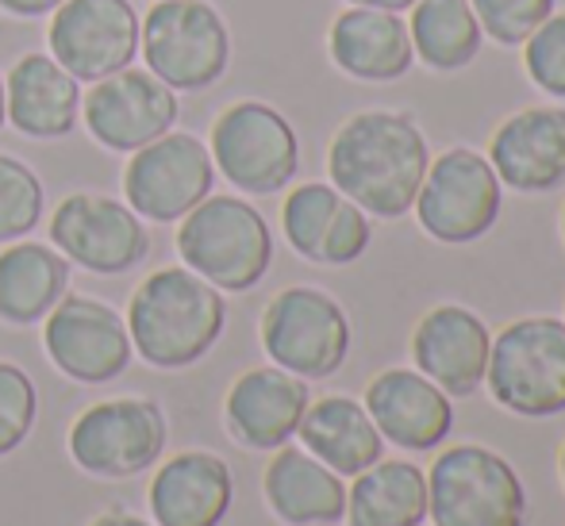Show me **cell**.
I'll list each match as a JSON object with an SVG mask.
<instances>
[{"label":"cell","instance_id":"cell-20","mask_svg":"<svg viewBox=\"0 0 565 526\" xmlns=\"http://www.w3.org/2000/svg\"><path fill=\"white\" fill-rule=\"evenodd\" d=\"M308 385L292 373L277 369V365H262L250 369L231 385L224 400L227 430L238 446L246 450H277L297 434L300 419H305Z\"/></svg>","mask_w":565,"mask_h":526},{"label":"cell","instance_id":"cell-7","mask_svg":"<svg viewBox=\"0 0 565 526\" xmlns=\"http://www.w3.org/2000/svg\"><path fill=\"white\" fill-rule=\"evenodd\" d=\"M262 350L277 369L300 380H323L350 354V319L328 292L292 285L262 312Z\"/></svg>","mask_w":565,"mask_h":526},{"label":"cell","instance_id":"cell-32","mask_svg":"<svg viewBox=\"0 0 565 526\" xmlns=\"http://www.w3.org/2000/svg\"><path fill=\"white\" fill-rule=\"evenodd\" d=\"M39 396L31 377L12 362H0V458L20 450L35 427Z\"/></svg>","mask_w":565,"mask_h":526},{"label":"cell","instance_id":"cell-28","mask_svg":"<svg viewBox=\"0 0 565 526\" xmlns=\"http://www.w3.org/2000/svg\"><path fill=\"white\" fill-rule=\"evenodd\" d=\"M408 35H412V54L424 66L450 74L461 69L481 54V23L473 15L469 0H416L408 8Z\"/></svg>","mask_w":565,"mask_h":526},{"label":"cell","instance_id":"cell-10","mask_svg":"<svg viewBox=\"0 0 565 526\" xmlns=\"http://www.w3.org/2000/svg\"><path fill=\"white\" fill-rule=\"evenodd\" d=\"M500 201H504V185L489 158L469 147H454L427 165L412 208L435 243L466 246L489 235L500 215Z\"/></svg>","mask_w":565,"mask_h":526},{"label":"cell","instance_id":"cell-37","mask_svg":"<svg viewBox=\"0 0 565 526\" xmlns=\"http://www.w3.org/2000/svg\"><path fill=\"white\" fill-rule=\"evenodd\" d=\"M558 465H562V484H565V446H562V461H558Z\"/></svg>","mask_w":565,"mask_h":526},{"label":"cell","instance_id":"cell-15","mask_svg":"<svg viewBox=\"0 0 565 526\" xmlns=\"http://www.w3.org/2000/svg\"><path fill=\"white\" fill-rule=\"evenodd\" d=\"M89 135L108 150L131 154L147 142L162 139L178 124V93L158 82L150 69H119L113 77L93 82L82 100Z\"/></svg>","mask_w":565,"mask_h":526},{"label":"cell","instance_id":"cell-18","mask_svg":"<svg viewBox=\"0 0 565 526\" xmlns=\"http://www.w3.org/2000/svg\"><path fill=\"white\" fill-rule=\"evenodd\" d=\"M365 411L381 438L401 450L424 453L447 442L454 427L450 396L419 369H385L365 385Z\"/></svg>","mask_w":565,"mask_h":526},{"label":"cell","instance_id":"cell-23","mask_svg":"<svg viewBox=\"0 0 565 526\" xmlns=\"http://www.w3.org/2000/svg\"><path fill=\"white\" fill-rule=\"evenodd\" d=\"M328 51L342 74L358 77V82H396L416 62L408 23L401 20V12L358 4H350L331 23Z\"/></svg>","mask_w":565,"mask_h":526},{"label":"cell","instance_id":"cell-5","mask_svg":"<svg viewBox=\"0 0 565 526\" xmlns=\"http://www.w3.org/2000/svg\"><path fill=\"white\" fill-rule=\"evenodd\" d=\"M427 519L435 526H523L527 492L497 450L450 446L427 469Z\"/></svg>","mask_w":565,"mask_h":526},{"label":"cell","instance_id":"cell-16","mask_svg":"<svg viewBox=\"0 0 565 526\" xmlns=\"http://www.w3.org/2000/svg\"><path fill=\"white\" fill-rule=\"evenodd\" d=\"M281 230L292 250L316 266H350L373 238L370 215L323 181H308L285 196Z\"/></svg>","mask_w":565,"mask_h":526},{"label":"cell","instance_id":"cell-34","mask_svg":"<svg viewBox=\"0 0 565 526\" xmlns=\"http://www.w3.org/2000/svg\"><path fill=\"white\" fill-rule=\"evenodd\" d=\"M89 526H150V523L139 519V515H127V512H105L100 519H93Z\"/></svg>","mask_w":565,"mask_h":526},{"label":"cell","instance_id":"cell-31","mask_svg":"<svg viewBox=\"0 0 565 526\" xmlns=\"http://www.w3.org/2000/svg\"><path fill=\"white\" fill-rule=\"evenodd\" d=\"M481 35L500 46H523V39L554 12V0H469Z\"/></svg>","mask_w":565,"mask_h":526},{"label":"cell","instance_id":"cell-30","mask_svg":"<svg viewBox=\"0 0 565 526\" xmlns=\"http://www.w3.org/2000/svg\"><path fill=\"white\" fill-rule=\"evenodd\" d=\"M523 69L543 93L565 100V12H551L523 39Z\"/></svg>","mask_w":565,"mask_h":526},{"label":"cell","instance_id":"cell-4","mask_svg":"<svg viewBox=\"0 0 565 526\" xmlns=\"http://www.w3.org/2000/svg\"><path fill=\"white\" fill-rule=\"evenodd\" d=\"M484 388L504 411L546 419L565 411V323L551 315L515 319L492 339Z\"/></svg>","mask_w":565,"mask_h":526},{"label":"cell","instance_id":"cell-1","mask_svg":"<svg viewBox=\"0 0 565 526\" xmlns=\"http://www.w3.org/2000/svg\"><path fill=\"white\" fill-rule=\"evenodd\" d=\"M427 165V135L404 111H358L339 127L328 150L331 185L377 219L412 212Z\"/></svg>","mask_w":565,"mask_h":526},{"label":"cell","instance_id":"cell-14","mask_svg":"<svg viewBox=\"0 0 565 526\" xmlns=\"http://www.w3.org/2000/svg\"><path fill=\"white\" fill-rule=\"evenodd\" d=\"M43 346L54 369L82 385H108L135 357L124 315L89 297H62L46 312Z\"/></svg>","mask_w":565,"mask_h":526},{"label":"cell","instance_id":"cell-38","mask_svg":"<svg viewBox=\"0 0 565 526\" xmlns=\"http://www.w3.org/2000/svg\"><path fill=\"white\" fill-rule=\"evenodd\" d=\"M562 238H565V208H562Z\"/></svg>","mask_w":565,"mask_h":526},{"label":"cell","instance_id":"cell-12","mask_svg":"<svg viewBox=\"0 0 565 526\" xmlns=\"http://www.w3.org/2000/svg\"><path fill=\"white\" fill-rule=\"evenodd\" d=\"M51 58L74 82H100L127 69L139 54V15L131 0H62L54 8Z\"/></svg>","mask_w":565,"mask_h":526},{"label":"cell","instance_id":"cell-19","mask_svg":"<svg viewBox=\"0 0 565 526\" xmlns=\"http://www.w3.org/2000/svg\"><path fill=\"white\" fill-rule=\"evenodd\" d=\"M489 165L515 193H551L565 185V108H523L497 127Z\"/></svg>","mask_w":565,"mask_h":526},{"label":"cell","instance_id":"cell-13","mask_svg":"<svg viewBox=\"0 0 565 526\" xmlns=\"http://www.w3.org/2000/svg\"><path fill=\"white\" fill-rule=\"evenodd\" d=\"M51 243L74 266L100 277L135 269L150 250L142 219L113 196L74 193L51 215Z\"/></svg>","mask_w":565,"mask_h":526},{"label":"cell","instance_id":"cell-24","mask_svg":"<svg viewBox=\"0 0 565 526\" xmlns=\"http://www.w3.org/2000/svg\"><path fill=\"white\" fill-rule=\"evenodd\" d=\"M4 111L31 139H62L77 124L82 89L51 54H23L4 77Z\"/></svg>","mask_w":565,"mask_h":526},{"label":"cell","instance_id":"cell-17","mask_svg":"<svg viewBox=\"0 0 565 526\" xmlns=\"http://www.w3.org/2000/svg\"><path fill=\"white\" fill-rule=\"evenodd\" d=\"M492 334L484 319L461 304H439L416 323L412 362L450 396H473L484 385Z\"/></svg>","mask_w":565,"mask_h":526},{"label":"cell","instance_id":"cell-22","mask_svg":"<svg viewBox=\"0 0 565 526\" xmlns=\"http://www.w3.org/2000/svg\"><path fill=\"white\" fill-rule=\"evenodd\" d=\"M269 512L289 526H335L347 515V484L305 446H277L262 476Z\"/></svg>","mask_w":565,"mask_h":526},{"label":"cell","instance_id":"cell-6","mask_svg":"<svg viewBox=\"0 0 565 526\" xmlns=\"http://www.w3.org/2000/svg\"><path fill=\"white\" fill-rule=\"evenodd\" d=\"M139 51L162 85L201 93L227 74L231 35L209 0H158L139 23Z\"/></svg>","mask_w":565,"mask_h":526},{"label":"cell","instance_id":"cell-36","mask_svg":"<svg viewBox=\"0 0 565 526\" xmlns=\"http://www.w3.org/2000/svg\"><path fill=\"white\" fill-rule=\"evenodd\" d=\"M4 119H8V111H4V82H0V127H4Z\"/></svg>","mask_w":565,"mask_h":526},{"label":"cell","instance_id":"cell-33","mask_svg":"<svg viewBox=\"0 0 565 526\" xmlns=\"http://www.w3.org/2000/svg\"><path fill=\"white\" fill-rule=\"evenodd\" d=\"M58 4L62 0H0V8H4L8 15H46Z\"/></svg>","mask_w":565,"mask_h":526},{"label":"cell","instance_id":"cell-2","mask_svg":"<svg viewBox=\"0 0 565 526\" xmlns=\"http://www.w3.org/2000/svg\"><path fill=\"white\" fill-rule=\"evenodd\" d=\"M131 350L154 369L196 365L220 342L227 323V300L216 285L193 269H158L135 289L127 304Z\"/></svg>","mask_w":565,"mask_h":526},{"label":"cell","instance_id":"cell-8","mask_svg":"<svg viewBox=\"0 0 565 526\" xmlns=\"http://www.w3.org/2000/svg\"><path fill=\"white\" fill-rule=\"evenodd\" d=\"M212 165L250 196L281 193L300 165V142L289 119L262 100H238L220 111L209 142Z\"/></svg>","mask_w":565,"mask_h":526},{"label":"cell","instance_id":"cell-25","mask_svg":"<svg viewBox=\"0 0 565 526\" xmlns=\"http://www.w3.org/2000/svg\"><path fill=\"white\" fill-rule=\"evenodd\" d=\"M297 438L312 458H320L339 476H358L385 453V438L373 427L365 404L350 396H323L308 404Z\"/></svg>","mask_w":565,"mask_h":526},{"label":"cell","instance_id":"cell-35","mask_svg":"<svg viewBox=\"0 0 565 526\" xmlns=\"http://www.w3.org/2000/svg\"><path fill=\"white\" fill-rule=\"evenodd\" d=\"M358 8H381V12H408L416 0H350Z\"/></svg>","mask_w":565,"mask_h":526},{"label":"cell","instance_id":"cell-27","mask_svg":"<svg viewBox=\"0 0 565 526\" xmlns=\"http://www.w3.org/2000/svg\"><path fill=\"white\" fill-rule=\"evenodd\" d=\"M350 526H424L427 519V473L404 458L373 461L347 489Z\"/></svg>","mask_w":565,"mask_h":526},{"label":"cell","instance_id":"cell-21","mask_svg":"<svg viewBox=\"0 0 565 526\" xmlns=\"http://www.w3.org/2000/svg\"><path fill=\"white\" fill-rule=\"evenodd\" d=\"M147 500L158 526H220L235 500V481L220 453L185 450L158 465Z\"/></svg>","mask_w":565,"mask_h":526},{"label":"cell","instance_id":"cell-29","mask_svg":"<svg viewBox=\"0 0 565 526\" xmlns=\"http://www.w3.org/2000/svg\"><path fill=\"white\" fill-rule=\"evenodd\" d=\"M43 219V185L20 158L0 154V243H15Z\"/></svg>","mask_w":565,"mask_h":526},{"label":"cell","instance_id":"cell-3","mask_svg":"<svg viewBox=\"0 0 565 526\" xmlns=\"http://www.w3.org/2000/svg\"><path fill=\"white\" fill-rule=\"evenodd\" d=\"M178 254L185 269L220 292H246L274 261V235L262 212L238 196H204L193 212L181 215Z\"/></svg>","mask_w":565,"mask_h":526},{"label":"cell","instance_id":"cell-11","mask_svg":"<svg viewBox=\"0 0 565 526\" xmlns=\"http://www.w3.org/2000/svg\"><path fill=\"white\" fill-rule=\"evenodd\" d=\"M216 185V165L201 139L185 131H166L162 139L131 150L124 170L127 208L142 219L173 223L189 215Z\"/></svg>","mask_w":565,"mask_h":526},{"label":"cell","instance_id":"cell-9","mask_svg":"<svg viewBox=\"0 0 565 526\" xmlns=\"http://www.w3.org/2000/svg\"><path fill=\"white\" fill-rule=\"evenodd\" d=\"M166 450V416L154 400L119 396L85 408L70 427V458L100 481H127L158 465Z\"/></svg>","mask_w":565,"mask_h":526},{"label":"cell","instance_id":"cell-26","mask_svg":"<svg viewBox=\"0 0 565 526\" xmlns=\"http://www.w3.org/2000/svg\"><path fill=\"white\" fill-rule=\"evenodd\" d=\"M70 289V261L54 246L12 243L0 254V319L31 326L46 319Z\"/></svg>","mask_w":565,"mask_h":526}]
</instances>
